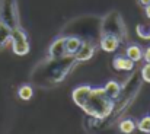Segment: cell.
<instances>
[{"label":"cell","instance_id":"obj_6","mask_svg":"<svg viewBox=\"0 0 150 134\" xmlns=\"http://www.w3.org/2000/svg\"><path fill=\"white\" fill-rule=\"evenodd\" d=\"M112 66L118 72H131L134 69V61H131L127 55H117L112 60Z\"/></svg>","mask_w":150,"mask_h":134},{"label":"cell","instance_id":"obj_7","mask_svg":"<svg viewBox=\"0 0 150 134\" xmlns=\"http://www.w3.org/2000/svg\"><path fill=\"white\" fill-rule=\"evenodd\" d=\"M80 45H82V40L79 37H74V35L66 37V55L74 57V54L79 51Z\"/></svg>","mask_w":150,"mask_h":134},{"label":"cell","instance_id":"obj_13","mask_svg":"<svg viewBox=\"0 0 150 134\" xmlns=\"http://www.w3.org/2000/svg\"><path fill=\"white\" fill-rule=\"evenodd\" d=\"M136 32L142 40H150V23H139L136 26Z\"/></svg>","mask_w":150,"mask_h":134},{"label":"cell","instance_id":"obj_18","mask_svg":"<svg viewBox=\"0 0 150 134\" xmlns=\"http://www.w3.org/2000/svg\"><path fill=\"white\" fill-rule=\"evenodd\" d=\"M144 13H146V16H147V18L150 19V4H149V6H146V7H144Z\"/></svg>","mask_w":150,"mask_h":134},{"label":"cell","instance_id":"obj_10","mask_svg":"<svg viewBox=\"0 0 150 134\" xmlns=\"http://www.w3.org/2000/svg\"><path fill=\"white\" fill-rule=\"evenodd\" d=\"M118 128H120V131L122 134H131V133H134V130L137 128V125H136V123L131 118H125V120H122L120 123Z\"/></svg>","mask_w":150,"mask_h":134},{"label":"cell","instance_id":"obj_14","mask_svg":"<svg viewBox=\"0 0 150 134\" xmlns=\"http://www.w3.org/2000/svg\"><path fill=\"white\" fill-rule=\"evenodd\" d=\"M137 130L142 131L144 134H149L150 133V115H144L143 118H140L137 121Z\"/></svg>","mask_w":150,"mask_h":134},{"label":"cell","instance_id":"obj_1","mask_svg":"<svg viewBox=\"0 0 150 134\" xmlns=\"http://www.w3.org/2000/svg\"><path fill=\"white\" fill-rule=\"evenodd\" d=\"M73 102L89 117L95 120H105L114 111V99H111L103 88H92L89 85H80L71 92Z\"/></svg>","mask_w":150,"mask_h":134},{"label":"cell","instance_id":"obj_19","mask_svg":"<svg viewBox=\"0 0 150 134\" xmlns=\"http://www.w3.org/2000/svg\"><path fill=\"white\" fill-rule=\"evenodd\" d=\"M149 134H150V133H149Z\"/></svg>","mask_w":150,"mask_h":134},{"label":"cell","instance_id":"obj_2","mask_svg":"<svg viewBox=\"0 0 150 134\" xmlns=\"http://www.w3.org/2000/svg\"><path fill=\"white\" fill-rule=\"evenodd\" d=\"M10 44H12V50L16 55L23 57L31 51V44H29L28 35L21 25L10 29Z\"/></svg>","mask_w":150,"mask_h":134},{"label":"cell","instance_id":"obj_16","mask_svg":"<svg viewBox=\"0 0 150 134\" xmlns=\"http://www.w3.org/2000/svg\"><path fill=\"white\" fill-rule=\"evenodd\" d=\"M143 60H144L146 63H150V45L143 50Z\"/></svg>","mask_w":150,"mask_h":134},{"label":"cell","instance_id":"obj_3","mask_svg":"<svg viewBox=\"0 0 150 134\" xmlns=\"http://www.w3.org/2000/svg\"><path fill=\"white\" fill-rule=\"evenodd\" d=\"M96 52V44L92 41H82V45L79 48V51L74 54V61L76 63H83V61H89Z\"/></svg>","mask_w":150,"mask_h":134},{"label":"cell","instance_id":"obj_4","mask_svg":"<svg viewBox=\"0 0 150 134\" xmlns=\"http://www.w3.org/2000/svg\"><path fill=\"white\" fill-rule=\"evenodd\" d=\"M66 37L67 35H61L58 38H55L48 47V57L51 60H60L67 57L66 55Z\"/></svg>","mask_w":150,"mask_h":134},{"label":"cell","instance_id":"obj_15","mask_svg":"<svg viewBox=\"0 0 150 134\" xmlns=\"http://www.w3.org/2000/svg\"><path fill=\"white\" fill-rule=\"evenodd\" d=\"M140 74H142V79H143V82L150 83V63H146V64L142 67V72H140Z\"/></svg>","mask_w":150,"mask_h":134},{"label":"cell","instance_id":"obj_8","mask_svg":"<svg viewBox=\"0 0 150 134\" xmlns=\"http://www.w3.org/2000/svg\"><path fill=\"white\" fill-rule=\"evenodd\" d=\"M125 55L134 61V63H139L140 60H143V48L139 44H130L125 48Z\"/></svg>","mask_w":150,"mask_h":134},{"label":"cell","instance_id":"obj_9","mask_svg":"<svg viewBox=\"0 0 150 134\" xmlns=\"http://www.w3.org/2000/svg\"><path fill=\"white\" fill-rule=\"evenodd\" d=\"M103 90L106 92V95L111 98V99H117L121 93V85L117 82V80H108L103 86Z\"/></svg>","mask_w":150,"mask_h":134},{"label":"cell","instance_id":"obj_11","mask_svg":"<svg viewBox=\"0 0 150 134\" xmlns=\"http://www.w3.org/2000/svg\"><path fill=\"white\" fill-rule=\"evenodd\" d=\"M18 96H19L22 101H29V99H32V96H34L32 86H31V85H22V86H19Z\"/></svg>","mask_w":150,"mask_h":134},{"label":"cell","instance_id":"obj_17","mask_svg":"<svg viewBox=\"0 0 150 134\" xmlns=\"http://www.w3.org/2000/svg\"><path fill=\"white\" fill-rule=\"evenodd\" d=\"M139 4L143 6V7H146V6H149L150 4V0H139Z\"/></svg>","mask_w":150,"mask_h":134},{"label":"cell","instance_id":"obj_12","mask_svg":"<svg viewBox=\"0 0 150 134\" xmlns=\"http://www.w3.org/2000/svg\"><path fill=\"white\" fill-rule=\"evenodd\" d=\"M7 43H10V28L0 22V48H3Z\"/></svg>","mask_w":150,"mask_h":134},{"label":"cell","instance_id":"obj_5","mask_svg":"<svg viewBox=\"0 0 150 134\" xmlns=\"http://www.w3.org/2000/svg\"><path fill=\"white\" fill-rule=\"evenodd\" d=\"M121 44V40L114 35V34H103L99 41V47L105 52H114L118 50V47Z\"/></svg>","mask_w":150,"mask_h":134}]
</instances>
